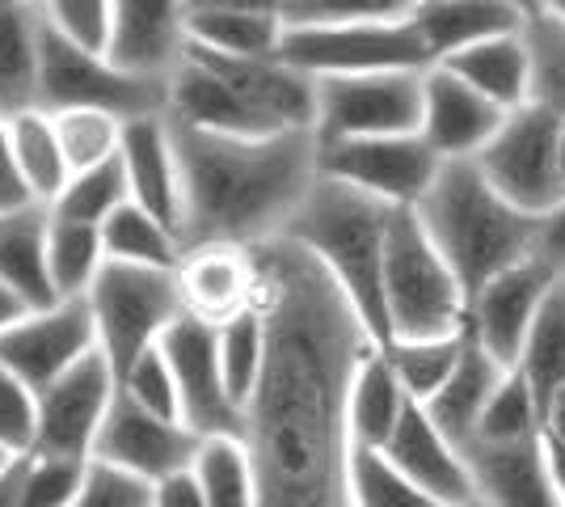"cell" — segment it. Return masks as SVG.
Masks as SVG:
<instances>
[{
  "label": "cell",
  "mask_w": 565,
  "mask_h": 507,
  "mask_svg": "<svg viewBox=\"0 0 565 507\" xmlns=\"http://www.w3.org/2000/svg\"><path fill=\"white\" fill-rule=\"evenodd\" d=\"M43 4L0 0V119L39 110Z\"/></svg>",
  "instance_id": "cell-26"
},
{
  "label": "cell",
  "mask_w": 565,
  "mask_h": 507,
  "mask_svg": "<svg viewBox=\"0 0 565 507\" xmlns=\"http://www.w3.org/2000/svg\"><path fill=\"white\" fill-rule=\"evenodd\" d=\"M215 347H220V372H224L228 398L245 414L249 398L258 393V381L266 372V351H270V330H266L262 305L224 321V326H215Z\"/></svg>",
  "instance_id": "cell-34"
},
{
  "label": "cell",
  "mask_w": 565,
  "mask_h": 507,
  "mask_svg": "<svg viewBox=\"0 0 565 507\" xmlns=\"http://www.w3.org/2000/svg\"><path fill=\"white\" fill-rule=\"evenodd\" d=\"M544 18L565 25V0H544Z\"/></svg>",
  "instance_id": "cell-56"
},
{
  "label": "cell",
  "mask_w": 565,
  "mask_h": 507,
  "mask_svg": "<svg viewBox=\"0 0 565 507\" xmlns=\"http://www.w3.org/2000/svg\"><path fill=\"white\" fill-rule=\"evenodd\" d=\"M118 161L127 173L131 203L148 208L182 233L186 224V187H182V161H178V140L169 115H148L122 127V148Z\"/></svg>",
  "instance_id": "cell-21"
},
{
  "label": "cell",
  "mask_w": 565,
  "mask_h": 507,
  "mask_svg": "<svg viewBox=\"0 0 565 507\" xmlns=\"http://www.w3.org/2000/svg\"><path fill=\"white\" fill-rule=\"evenodd\" d=\"M18 4H43V0H18Z\"/></svg>",
  "instance_id": "cell-59"
},
{
  "label": "cell",
  "mask_w": 565,
  "mask_h": 507,
  "mask_svg": "<svg viewBox=\"0 0 565 507\" xmlns=\"http://www.w3.org/2000/svg\"><path fill=\"white\" fill-rule=\"evenodd\" d=\"M106 263L110 258L97 224L60 220L47 212V271L60 300H85Z\"/></svg>",
  "instance_id": "cell-32"
},
{
  "label": "cell",
  "mask_w": 565,
  "mask_h": 507,
  "mask_svg": "<svg viewBox=\"0 0 565 507\" xmlns=\"http://www.w3.org/2000/svg\"><path fill=\"white\" fill-rule=\"evenodd\" d=\"M39 440V393L0 363V448L30 457Z\"/></svg>",
  "instance_id": "cell-44"
},
{
  "label": "cell",
  "mask_w": 565,
  "mask_h": 507,
  "mask_svg": "<svg viewBox=\"0 0 565 507\" xmlns=\"http://www.w3.org/2000/svg\"><path fill=\"white\" fill-rule=\"evenodd\" d=\"M118 389H122L136 406H143V411L182 423V393H178V377H173V368H169L161 342H157L152 351H143L140 360L127 368V377L118 381Z\"/></svg>",
  "instance_id": "cell-42"
},
{
  "label": "cell",
  "mask_w": 565,
  "mask_h": 507,
  "mask_svg": "<svg viewBox=\"0 0 565 507\" xmlns=\"http://www.w3.org/2000/svg\"><path fill=\"white\" fill-rule=\"evenodd\" d=\"M152 507H207V499H203V483H199L194 465H190V469H178V474H169V478H161V483H152Z\"/></svg>",
  "instance_id": "cell-48"
},
{
  "label": "cell",
  "mask_w": 565,
  "mask_h": 507,
  "mask_svg": "<svg viewBox=\"0 0 565 507\" xmlns=\"http://www.w3.org/2000/svg\"><path fill=\"white\" fill-rule=\"evenodd\" d=\"M18 461H22V457H13V453H4V448H0V483L13 474V465H18Z\"/></svg>",
  "instance_id": "cell-57"
},
{
  "label": "cell",
  "mask_w": 565,
  "mask_h": 507,
  "mask_svg": "<svg viewBox=\"0 0 565 507\" xmlns=\"http://www.w3.org/2000/svg\"><path fill=\"white\" fill-rule=\"evenodd\" d=\"M186 13H282V0H186Z\"/></svg>",
  "instance_id": "cell-50"
},
{
  "label": "cell",
  "mask_w": 565,
  "mask_h": 507,
  "mask_svg": "<svg viewBox=\"0 0 565 507\" xmlns=\"http://www.w3.org/2000/svg\"><path fill=\"white\" fill-rule=\"evenodd\" d=\"M380 453L393 461L418 490H426L439 507H477V486H472V469L469 461H465V448L418 402H409L401 427Z\"/></svg>",
  "instance_id": "cell-19"
},
{
  "label": "cell",
  "mask_w": 565,
  "mask_h": 507,
  "mask_svg": "<svg viewBox=\"0 0 565 507\" xmlns=\"http://www.w3.org/2000/svg\"><path fill=\"white\" fill-rule=\"evenodd\" d=\"M511 9H515L523 22H536V18H544V0H507Z\"/></svg>",
  "instance_id": "cell-53"
},
{
  "label": "cell",
  "mask_w": 565,
  "mask_h": 507,
  "mask_svg": "<svg viewBox=\"0 0 565 507\" xmlns=\"http://www.w3.org/2000/svg\"><path fill=\"white\" fill-rule=\"evenodd\" d=\"M354 507H439L380 448H354Z\"/></svg>",
  "instance_id": "cell-41"
},
{
  "label": "cell",
  "mask_w": 565,
  "mask_h": 507,
  "mask_svg": "<svg viewBox=\"0 0 565 507\" xmlns=\"http://www.w3.org/2000/svg\"><path fill=\"white\" fill-rule=\"evenodd\" d=\"M9 136H13V161H18V173H22L30 199L39 208H51L55 194L64 191L72 178L51 115L47 110H25L18 119H9Z\"/></svg>",
  "instance_id": "cell-31"
},
{
  "label": "cell",
  "mask_w": 565,
  "mask_h": 507,
  "mask_svg": "<svg viewBox=\"0 0 565 507\" xmlns=\"http://www.w3.org/2000/svg\"><path fill=\"white\" fill-rule=\"evenodd\" d=\"M22 461H18V465H13V474L0 483V507H18V499H22Z\"/></svg>",
  "instance_id": "cell-52"
},
{
  "label": "cell",
  "mask_w": 565,
  "mask_h": 507,
  "mask_svg": "<svg viewBox=\"0 0 565 507\" xmlns=\"http://www.w3.org/2000/svg\"><path fill=\"white\" fill-rule=\"evenodd\" d=\"M25 208H39L30 191H25L18 161H13V136H9V119H0V216H13Z\"/></svg>",
  "instance_id": "cell-47"
},
{
  "label": "cell",
  "mask_w": 565,
  "mask_h": 507,
  "mask_svg": "<svg viewBox=\"0 0 565 507\" xmlns=\"http://www.w3.org/2000/svg\"><path fill=\"white\" fill-rule=\"evenodd\" d=\"M418 0H282L287 25H363V22H409Z\"/></svg>",
  "instance_id": "cell-40"
},
{
  "label": "cell",
  "mask_w": 565,
  "mask_h": 507,
  "mask_svg": "<svg viewBox=\"0 0 565 507\" xmlns=\"http://www.w3.org/2000/svg\"><path fill=\"white\" fill-rule=\"evenodd\" d=\"M102 242H106V258L110 263H131V266H157V271H178L186 242L182 233L152 216L140 203H122L115 216L102 224Z\"/></svg>",
  "instance_id": "cell-29"
},
{
  "label": "cell",
  "mask_w": 565,
  "mask_h": 507,
  "mask_svg": "<svg viewBox=\"0 0 565 507\" xmlns=\"http://www.w3.org/2000/svg\"><path fill=\"white\" fill-rule=\"evenodd\" d=\"M169 368L178 377V393H182V423L199 440L212 435H241L245 414L228 398L224 372H220V347H215V326L199 321V317L182 314L161 338Z\"/></svg>",
  "instance_id": "cell-15"
},
{
  "label": "cell",
  "mask_w": 565,
  "mask_h": 507,
  "mask_svg": "<svg viewBox=\"0 0 565 507\" xmlns=\"http://www.w3.org/2000/svg\"><path fill=\"white\" fill-rule=\"evenodd\" d=\"M414 212L469 296L507 266L532 258L541 245V220L502 199L477 161H444Z\"/></svg>",
  "instance_id": "cell-3"
},
{
  "label": "cell",
  "mask_w": 565,
  "mask_h": 507,
  "mask_svg": "<svg viewBox=\"0 0 565 507\" xmlns=\"http://www.w3.org/2000/svg\"><path fill=\"white\" fill-rule=\"evenodd\" d=\"M548 444V440H544ZM548 461H553V474H557V486H562V499H565V448L548 444Z\"/></svg>",
  "instance_id": "cell-54"
},
{
  "label": "cell",
  "mask_w": 565,
  "mask_h": 507,
  "mask_svg": "<svg viewBox=\"0 0 565 507\" xmlns=\"http://www.w3.org/2000/svg\"><path fill=\"white\" fill-rule=\"evenodd\" d=\"M199 435L190 432L178 419H161V414L136 406L122 389H118L115 406L102 423V435L94 444V461L118 465L127 474H136L143 483H161L178 469H190L199 457Z\"/></svg>",
  "instance_id": "cell-16"
},
{
  "label": "cell",
  "mask_w": 565,
  "mask_h": 507,
  "mask_svg": "<svg viewBox=\"0 0 565 507\" xmlns=\"http://www.w3.org/2000/svg\"><path fill=\"white\" fill-rule=\"evenodd\" d=\"M85 465L89 461L30 453L22 461V499H18V507H72L76 490L85 483Z\"/></svg>",
  "instance_id": "cell-43"
},
{
  "label": "cell",
  "mask_w": 565,
  "mask_h": 507,
  "mask_svg": "<svg viewBox=\"0 0 565 507\" xmlns=\"http://www.w3.org/2000/svg\"><path fill=\"white\" fill-rule=\"evenodd\" d=\"M477 507H565L544 435L519 444H465Z\"/></svg>",
  "instance_id": "cell-20"
},
{
  "label": "cell",
  "mask_w": 565,
  "mask_h": 507,
  "mask_svg": "<svg viewBox=\"0 0 565 507\" xmlns=\"http://www.w3.org/2000/svg\"><path fill=\"white\" fill-rule=\"evenodd\" d=\"M418 4H426V0H418Z\"/></svg>",
  "instance_id": "cell-60"
},
{
  "label": "cell",
  "mask_w": 565,
  "mask_h": 507,
  "mask_svg": "<svg viewBox=\"0 0 565 507\" xmlns=\"http://www.w3.org/2000/svg\"><path fill=\"white\" fill-rule=\"evenodd\" d=\"M409 411V393L401 389L384 347H372L354 368L351 385V435L359 448H384Z\"/></svg>",
  "instance_id": "cell-28"
},
{
  "label": "cell",
  "mask_w": 565,
  "mask_h": 507,
  "mask_svg": "<svg viewBox=\"0 0 565 507\" xmlns=\"http://www.w3.org/2000/svg\"><path fill=\"white\" fill-rule=\"evenodd\" d=\"M106 55L131 73L169 81L186 55V0H115Z\"/></svg>",
  "instance_id": "cell-22"
},
{
  "label": "cell",
  "mask_w": 565,
  "mask_h": 507,
  "mask_svg": "<svg viewBox=\"0 0 565 507\" xmlns=\"http://www.w3.org/2000/svg\"><path fill=\"white\" fill-rule=\"evenodd\" d=\"M409 22L430 51V64L490 43L498 34H519L527 25L507 0H426Z\"/></svg>",
  "instance_id": "cell-24"
},
{
  "label": "cell",
  "mask_w": 565,
  "mask_h": 507,
  "mask_svg": "<svg viewBox=\"0 0 565 507\" xmlns=\"http://www.w3.org/2000/svg\"><path fill=\"white\" fill-rule=\"evenodd\" d=\"M51 123H55V136H60L72 173L115 161L122 148V127H127L106 110H60L51 115Z\"/></svg>",
  "instance_id": "cell-39"
},
{
  "label": "cell",
  "mask_w": 565,
  "mask_h": 507,
  "mask_svg": "<svg viewBox=\"0 0 565 507\" xmlns=\"http://www.w3.org/2000/svg\"><path fill=\"white\" fill-rule=\"evenodd\" d=\"M515 372L536 393L541 411L565 389V275L544 296L541 314L527 330V342L519 351Z\"/></svg>",
  "instance_id": "cell-33"
},
{
  "label": "cell",
  "mask_w": 565,
  "mask_h": 507,
  "mask_svg": "<svg viewBox=\"0 0 565 507\" xmlns=\"http://www.w3.org/2000/svg\"><path fill=\"white\" fill-rule=\"evenodd\" d=\"M384 314L388 342L448 338L469 330V292L430 242L418 212H397L384 254Z\"/></svg>",
  "instance_id": "cell-5"
},
{
  "label": "cell",
  "mask_w": 565,
  "mask_h": 507,
  "mask_svg": "<svg viewBox=\"0 0 565 507\" xmlns=\"http://www.w3.org/2000/svg\"><path fill=\"white\" fill-rule=\"evenodd\" d=\"M178 288L190 317L224 326L233 317L249 314L262 305V266L258 250L228 242L186 245L178 263Z\"/></svg>",
  "instance_id": "cell-17"
},
{
  "label": "cell",
  "mask_w": 565,
  "mask_h": 507,
  "mask_svg": "<svg viewBox=\"0 0 565 507\" xmlns=\"http://www.w3.org/2000/svg\"><path fill=\"white\" fill-rule=\"evenodd\" d=\"M97 326V351L115 368L122 381L127 368L152 351L166 330L186 314L178 271H157V266L106 263L97 284L85 296Z\"/></svg>",
  "instance_id": "cell-7"
},
{
  "label": "cell",
  "mask_w": 565,
  "mask_h": 507,
  "mask_svg": "<svg viewBox=\"0 0 565 507\" xmlns=\"http://www.w3.org/2000/svg\"><path fill=\"white\" fill-rule=\"evenodd\" d=\"M502 119H507V110H498L490 97L477 94L469 81H460L451 68L430 64L423 73V127H418V136L444 161H477L498 136Z\"/></svg>",
  "instance_id": "cell-18"
},
{
  "label": "cell",
  "mask_w": 565,
  "mask_h": 507,
  "mask_svg": "<svg viewBox=\"0 0 565 507\" xmlns=\"http://www.w3.org/2000/svg\"><path fill=\"white\" fill-rule=\"evenodd\" d=\"M465 347H469V330L465 335L448 338H409V342H388L384 356L397 372L401 389L409 393V402L426 406L439 389L451 381V372L465 360Z\"/></svg>",
  "instance_id": "cell-35"
},
{
  "label": "cell",
  "mask_w": 565,
  "mask_h": 507,
  "mask_svg": "<svg viewBox=\"0 0 565 507\" xmlns=\"http://www.w3.org/2000/svg\"><path fill=\"white\" fill-rule=\"evenodd\" d=\"M72 507H152V483L106 461H89Z\"/></svg>",
  "instance_id": "cell-46"
},
{
  "label": "cell",
  "mask_w": 565,
  "mask_h": 507,
  "mask_svg": "<svg viewBox=\"0 0 565 507\" xmlns=\"http://www.w3.org/2000/svg\"><path fill=\"white\" fill-rule=\"evenodd\" d=\"M173 140L186 187V245L228 242L254 250L279 242L321 178V145L312 131L215 136L173 123Z\"/></svg>",
  "instance_id": "cell-2"
},
{
  "label": "cell",
  "mask_w": 565,
  "mask_h": 507,
  "mask_svg": "<svg viewBox=\"0 0 565 507\" xmlns=\"http://www.w3.org/2000/svg\"><path fill=\"white\" fill-rule=\"evenodd\" d=\"M13 317H22V309H18V300H13L9 292L0 288V330H4V326H9Z\"/></svg>",
  "instance_id": "cell-55"
},
{
  "label": "cell",
  "mask_w": 565,
  "mask_h": 507,
  "mask_svg": "<svg viewBox=\"0 0 565 507\" xmlns=\"http://www.w3.org/2000/svg\"><path fill=\"white\" fill-rule=\"evenodd\" d=\"M536 250H541L553 266L565 271V199L541 220V245H536Z\"/></svg>",
  "instance_id": "cell-49"
},
{
  "label": "cell",
  "mask_w": 565,
  "mask_h": 507,
  "mask_svg": "<svg viewBox=\"0 0 565 507\" xmlns=\"http://www.w3.org/2000/svg\"><path fill=\"white\" fill-rule=\"evenodd\" d=\"M194 474L203 483L207 507H258L254 469H249V453H245L241 435H212V440H203L199 457H194Z\"/></svg>",
  "instance_id": "cell-36"
},
{
  "label": "cell",
  "mask_w": 565,
  "mask_h": 507,
  "mask_svg": "<svg viewBox=\"0 0 565 507\" xmlns=\"http://www.w3.org/2000/svg\"><path fill=\"white\" fill-rule=\"evenodd\" d=\"M282 60L308 81L367 73H426L430 51L414 22H363V25H287Z\"/></svg>",
  "instance_id": "cell-8"
},
{
  "label": "cell",
  "mask_w": 565,
  "mask_h": 507,
  "mask_svg": "<svg viewBox=\"0 0 565 507\" xmlns=\"http://www.w3.org/2000/svg\"><path fill=\"white\" fill-rule=\"evenodd\" d=\"M43 18L81 47L110 51L115 0H43Z\"/></svg>",
  "instance_id": "cell-45"
},
{
  "label": "cell",
  "mask_w": 565,
  "mask_h": 507,
  "mask_svg": "<svg viewBox=\"0 0 565 507\" xmlns=\"http://www.w3.org/2000/svg\"><path fill=\"white\" fill-rule=\"evenodd\" d=\"M127 199H131L127 173H122V161L115 157V161H106V166L72 173L68 187L55 194V203H51L47 212L60 220H81V224H97V229H102Z\"/></svg>",
  "instance_id": "cell-37"
},
{
  "label": "cell",
  "mask_w": 565,
  "mask_h": 507,
  "mask_svg": "<svg viewBox=\"0 0 565 507\" xmlns=\"http://www.w3.org/2000/svg\"><path fill=\"white\" fill-rule=\"evenodd\" d=\"M562 119L553 106L527 102L511 110L490 148L477 157V169L490 178L502 199H511L519 212L544 220L565 199L562 173H557V136Z\"/></svg>",
  "instance_id": "cell-9"
},
{
  "label": "cell",
  "mask_w": 565,
  "mask_h": 507,
  "mask_svg": "<svg viewBox=\"0 0 565 507\" xmlns=\"http://www.w3.org/2000/svg\"><path fill=\"white\" fill-rule=\"evenodd\" d=\"M544 440L565 448V389L544 406Z\"/></svg>",
  "instance_id": "cell-51"
},
{
  "label": "cell",
  "mask_w": 565,
  "mask_h": 507,
  "mask_svg": "<svg viewBox=\"0 0 565 507\" xmlns=\"http://www.w3.org/2000/svg\"><path fill=\"white\" fill-rule=\"evenodd\" d=\"M557 173H562V187H565V119H562V136H557Z\"/></svg>",
  "instance_id": "cell-58"
},
{
  "label": "cell",
  "mask_w": 565,
  "mask_h": 507,
  "mask_svg": "<svg viewBox=\"0 0 565 507\" xmlns=\"http://www.w3.org/2000/svg\"><path fill=\"white\" fill-rule=\"evenodd\" d=\"M97 351V326L85 300H60L39 314L13 317L0 330V363L34 393L51 389L85 356Z\"/></svg>",
  "instance_id": "cell-12"
},
{
  "label": "cell",
  "mask_w": 565,
  "mask_h": 507,
  "mask_svg": "<svg viewBox=\"0 0 565 507\" xmlns=\"http://www.w3.org/2000/svg\"><path fill=\"white\" fill-rule=\"evenodd\" d=\"M562 275V266L548 263L541 250L523 263L507 266L486 288H477L469 296V338L486 356H494L502 368H515L544 296L553 292Z\"/></svg>",
  "instance_id": "cell-14"
},
{
  "label": "cell",
  "mask_w": 565,
  "mask_h": 507,
  "mask_svg": "<svg viewBox=\"0 0 565 507\" xmlns=\"http://www.w3.org/2000/svg\"><path fill=\"white\" fill-rule=\"evenodd\" d=\"M444 157L423 136H376L321 145V173L372 194L393 212H414L435 187Z\"/></svg>",
  "instance_id": "cell-11"
},
{
  "label": "cell",
  "mask_w": 565,
  "mask_h": 507,
  "mask_svg": "<svg viewBox=\"0 0 565 507\" xmlns=\"http://www.w3.org/2000/svg\"><path fill=\"white\" fill-rule=\"evenodd\" d=\"M118 398V377L102 351L85 356L72 372H64L51 389L39 393V457L94 461V444L102 423Z\"/></svg>",
  "instance_id": "cell-13"
},
{
  "label": "cell",
  "mask_w": 565,
  "mask_h": 507,
  "mask_svg": "<svg viewBox=\"0 0 565 507\" xmlns=\"http://www.w3.org/2000/svg\"><path fill=\"white\" fill-rule=\"evenodd\" d=\"M39 110H106L115 119H148L169 110V81L140 76L115 64L106 51L72 43L43 18V68H39Z\"/></svg>",
  "instance_id": "cell-6"
},
{
  "label": "cell",
  "mask_w": 565,
  "mask_h": 507,
  "mask_svg": "<svg viewBox=\"0 0 565 507\" xmlns=\"http://www.w3.org/2000/svg\"><path fill=\"white\" fill-rule=\"evenodd\" d=\"M507 372H511V368H502L494 356H486V351L469 338L465 360H460V368L451 372L448 385L426 402V414H430V419H435V423L465 448L472 435H477V423H481V414H486V406H490V398L498 393V385H502Z\"/></svg>",
  "instance_id": "cell-27"
},
{
  "label": "cell",
  "mask_w": 565,
  "mask_h": 507,
  "mask_svg": "<svg viewBox=\"0 0 565 507\" xmlns=\"http://www.w3.org/2000/svg\"><path fill=\"white\" fill-rule=\"evenodd\" d=\"M544 435V411L536 402V393L527 389V381L515 368L502 377L498 393L490 398V406L477 423V444H519V440H536ZM469 440V444H472Z\"/></svg>",
  "instance_id": "cell-38"
},
{
  "label": "cell",
  "mask_w": 565,
  "mask_h": 507,
  "mask_svg": "<svg viewBox=\"0 0 565 507\" xmlns=\"http://www.w3.org/2000/svg\"><path fill=\"white\" fill-rule=\"evenodd\" d=\"M423 127V73H367L317 81V145L418 136Z\"/></svg>",
  "instance_id": "cell-10"
},
{
  "label": "cell",
  "mask_w": 565,
  "mask_h": 507,
  "mask_svg": "<svg viewBox=\"0 0 565 507\" xmlns=\"http://www.w3.org/2000/svg\"><path fill=\"white\" fill-rule=\"evenodd\" d=\"M254 250L270 351L241 444L258 507H354L351 385L376 338L308 250L287 237Z\"/></svg>",
  "instance_id": "cell-1"
},
{
  "label": "cell",
  "mask_w": 565,
  "mask_h": 507,
  "mask_svg": "<svg viewBox=\"0 0 565 507\" xmlns=\"http://www.w3.org/2000/svg\"><path fill=\"white\" fill-rule=\"evenodd\" d=\"M444 68L469 81L477 94H486L498 110H523L536 97V73H532V47L519 34H498L490 43H477L469 51H456L448 60H439Z\"/></svg>",
  "instance_id": "cell-25"
},
{
  "label": "cell",
  "mask_w": 565,
  "mask_h": 507,
  "mask_svg": "<svg viewBox=\"0 0 565 507\" xmlns=\"http://www.w3.org/2000/svg\"><path fill=\"white\" fill-rule=\"evenodd\" d=\"M0 288L18 300L22 314L60 305L47 271V208L0 216Z\"/></svg>",
  "instance_id": "cell-23"
},
{
  "label": "cell",
  "mask_w": 565,
  "mask_h": 507,
  "mask_svg": "<svg viewBox=\"0 0 565 507\" xmlns=\"http://www.w3.org/2000/svg\"><path fill=\"white\" fill-rule=\"evenodd\" d=\"M287 22L282 13H186V43L228 60L279 55Z\"/></svg>",
  "instance_id": "cell-30"
},
{
  "label": "cell",
  "mask_w": 565,
  "mask_h": 507,
  "mask_svg": "<svg viewBox=\"0 0 565 507\" xmlns=\"http://www.w3.org/2000/svg\"><path fill=\"white\" fill-rule=\"evenodd\" d=\"M393 208H384L372 194L354 191L347 182L317 178L312 194L296 220L287 224V242L308 250L326 266L338 292L351 300L359 321L376 347H388V314H384V254H388V229H393Z\"/></svg>",
  "instance_id": "cell-4"
}]
</instances>
